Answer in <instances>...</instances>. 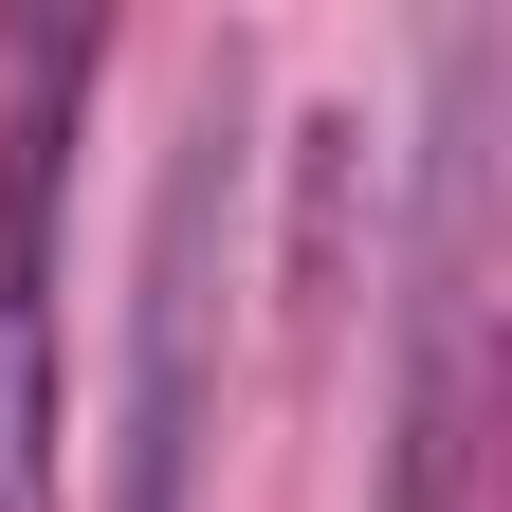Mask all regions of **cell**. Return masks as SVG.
<instances>
[{
	"label": "cell",
	"mask_w": 512,
	"mask_h": 512,
	"mask_svg": "<svg viewBox=\"0 0 512 512\" xmlns=\"http://www.w3.org/2000/svg\"><path fill=\"white\" fill-rule=\"evenodd\" d=\"M476 439H494V19H458V37H439V92H421L384 512H476Z\"/></svg>",
	"instance_id": "cell-1"
},
{
	"label": "cell",
	"mask_w": 512,
	"mask_h": 512,
	"mask_svg": "<svg viewBox=\"0 0 512 512\" xmlns=\"http://www.w3.org/2000/svg\"><path fill=\"white\" fill-rule=\"evenodd\" d=\"M220 220H238V74H202V110H183V147H165V183H147V256H128V458H110V512H183V476H202Z\"/></svg>",
	"instance_id": "cell-2"
},
{
	"label": "cell",
	"mask_w": 512,
	"mask_h": 512,
	"mask_svg": "<svg viewBox=\"0 0 512 512\" xmlns=\"http://www.w3.org/2000/svg\"><path fill=\"white\" fill-rule=\"evenodd\" d=\"M110 19H19L0 37V512H55V183H74Z\"/></svg>",
	"instance_id": "cell-3"
}]
</instances>
